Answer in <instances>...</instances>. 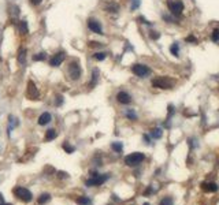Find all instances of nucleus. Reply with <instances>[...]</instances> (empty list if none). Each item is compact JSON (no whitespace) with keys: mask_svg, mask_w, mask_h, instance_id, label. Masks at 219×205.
<instances>
[{"mask_svg":"<svg viewBox=\"0 0 219 205\" xmlns=\"http://www.w3.org/2000/svg\"><path fill=\"white\" fill-rule=\"evenodd\" d=\"M151 193H152V189H151V187H148V189L144 192V194H145V196H148V194H151Z\"/></svg>","mask_w":219,"mask_h":205,"instance_id":"nucleus-37","label":"nucleus"},{"mask_svg":"<svg viewBox=\"0 0 219 205\" xmlns=\"http://www.w3.org/2000/svg\"><path fill=\"white\" fill-rule=\"evenodd\" d=\"M65 58H66L65 52H58V54H55L54 56L51 58L49 64H51L52 67H58V66H60V64H62V62L65 60Z\"/></svg>","mask_w":219,"mask_h":205,"instance_id":"nucleus-10","label":"nucleus"},{"mask_svg":"<svg viewBox=\"0 0 219 205\" xmlns=\"http://www.w3.org/2000/svg\"><path fill=\"white\" fill-rule=\"evenodd\" d=\"M106 56H107L106 52H96V54L93 55V58H95L96 60H104L106 59Z\"/></svg>","mask_w":219,"mask_h":205,"instance_id":"nucleus-24","label":"nucleus"},{"mask_svg":"<svg viewBox=\"0 0 219 205\" xmlns=\"http://www.w3.org/2000/svg\"><path fill=\"white\" fill-rule=\"evenodd\" d=\"M185 40L188 41V43H197V39H196V37L193 36V34H191V36H188V37H186Z\"/></svg>","mask_w":219,"mask_h":205,"instance_id":"nucleus-33","label":"nucleus"},{"mask_svg":"<svg viewBox=\"0 0 219 205\" xmlns=\"http://www.w3.org/2000/svg\"><path fill=\"white\" fill-rule=\"evenodd\" d=\"M108 178H110L108 174L96 175V177H93L92 179H88L86 181V186H100V184H103L107 179H108Z\"/></svg>","mask_w":219,"mask_h":205,"instance_id":"nucleus-7","label":"nucleus"},{"mask_svg":"<svg viewBox=\"0 0 219 205\" xmlns=\"http://www.w3.org/2000/svg\"><path fill=\"white\" fill-rule=\"evenodd\" d=\"M26 95H28V97L30 99V100H37V99H39L40 92H39V89H37L36 84H34L33 81L28 82V92H26Z\"/></svg>","mask_w":219,"mask_h":205,"instance_id":"nucleus-8","label":"nucleus"},{"mask_svg":"<svg viewBox=\"0 0 219 205\" xmlns=\"http://www.w3.org/2000/svg\"><path fill=\"white\" fill-rule=\"evenodd\" d=\"M63 149H65L67 153H73V152H74V148H73V146H70L67 142L63 144Z\"/></svg>","mask_w":219,"mask_h":205,"instance_id":"nucleus-30","label":"nucleus"},{"mask_svg":"<svg viewBox=\"0 0 219 205\" xmlns=\"http://www.w3.org/2000/svg\"><path fill=\"white\" fill-rule=\"evenodd\" d=\"M162 136H163V131H162V129H159V127H155L151 130V137L155 140H159V138H162Z\"/></svg>","mask_w":219,"mask_h":205,"instance_id":"nucleus-16","label":"nucleus"},{"mask_svg":"<svg viewBox=\"0 0 219 205\" xmlns=\"http://www.w3.org/2000/svg\"><path fill=\"white\" fill-rule=\"evenodd\" d=\"M77 204L78 205H90V200L88 197H78L77 198Z\"/></svg>","mask_w":219,"mask_h":205,"instance_id":"nucleus-23","label":"nucleus"},{"mask_svg":"<svg viewBox=\"0 0 219 205\" xmlns=\"http://www.w3.org/2000/svg\"><path fill=\"white\" fill-rule=\"evenodd\" d=\"M97 78H99V70L97 69H93L92 71V80L89 82V88H93L96 85V82H97Z\"/></svg>","mask_w":219,"mask_h":205,"instance_id":"nucleus-18","label":"nucleus"},{"mask_svg":"<svg viewBox=\"0 0 219 205\" xmlns=\"http://www.w3.org/2000/svg\"><path fill=\"white\" fill-rule=\"evenodd\" d=\"M14 194H15L19 200H22L23 203H29V201H32V198H33L32 192H29L25 187H15V189H14Z\"/></svg>","mask_w":219,"mask_h":205,"instance_id":"nucleus-5","label":"nucleus"},{"mask_svg":"<svg viewBox=\"0 0 219 205\" xmlns=\"http://www.w3.org/2000/svg\"><path fill=\"white\" fill-rule=\"evenodd\" d=\"M88 45H89L90 48H101V47H103L100 43H97V41H89Z\"/></svg>","mask_w":219,"mask_h":205,"instance_id":"nucleus-29","label":"nucleus"},{"mask_svg":"<svg viewBox=\"0 0 219 205\" xmlns=\"http://www.w3.org/2000/svg\"><path fill=\"white\" fill-rule=\"evenodd\" d=\"M26 54H28V51H26V48H21L18 52V63L21 64H25L26 63Z\"/></svg>","mask_w":219,"mask_h":205,"instance_id":"nucleus-15","label":"nucleus"},{"mask_svg":"<svg viewBox=\"0 0 219 205\" xmlns=\"http://www.w3.org/2000/svg\"><path fill=\"white\" fill-rule=\"evenodd\" d=\"M58 177H59V178H63V179H66V178H69V174H67V172L59 171V172H58Z\"/></svg>","mask_w":219,"mask_h":205,"instance_id":"nucleus-34","label":"nucleus"},{"mask_svg":"<svg viewBox=\"0 0 219 205\" xmlns=\"http://www.w3.org/2000/svg\"><path fill=\"white\" fill-rule=\"evenodd\" d=\"M2 205H11V204H2Z\"/></svg>","mask_w":219,"mask_h":205,"instance_id":"nucleus-41","label":"nucleus"},{"mask_svg":"<svg viewBox=\"0 0 219 205\" xmlns=\"http://www.w3.org/2000/svg\"><path fill=\"white\" fill-rule=\"evenodd\" d=\"M144 140L147 141V144H149V137H148V136H144Z\"/></svg>","mask_w":219,"mask_h":205,"instance_id":"nucleus-38","label":"nucleus"},{"mask_svg":"<svg viewBox=\"0 0 219 205\" xmlns=\"http://www.w3.org/2000/svg\"><path fill=\"white\" fill-rule=\"evenodd\" d=\"M173 204H174L173 198H171V197H164L162 201H160L159 205H173Z\"/></svg>","mask_w":219,"mask_h":205,"instance_id":"nucleus-26","label":"nucleus"},{"mask_svg":"<svg viewBox=\"0 0 219 205\" xmlns=\"http://www.w3.org/2000/svg\"><path fill=\"white\" fill-rule=\"evenodd\" d=\"M0 203H3V194L0 193Z\"/></svg>","mask_w":219,"mask_h":205,"instance_id":"nucleus-39","label":"nucleus"},{"mask_svg":"<svg viewBox=\"0 0 219 205\" xmlns=\"http://www.w3.org/2000/svg\"><path fill=\"white\" fill-rule=\"evenodd\" d=\"M62 102H63V97H62V96H56V105H58V107H59Z\"/></svg>","mask_w":219,"mask_h":205,"instance_id":"nucleus-35","label":"nucleus"},{"mask_svg":"<svg viewBox=\"0 0 219 205\" xmlns=\"http://www.w3.org/2000/svg\"><path fill=\"white\" fill-rule=\"evenodd\" d=\"M45 54H44V52H40V54H36V55H34V56H33V60L34 62H39V60H45Z\"/></svg>","mask_w":219,"mask_h":205,"instance_id":"nucleus-25","label":"nucleus"},{"mask_svg":"<svg viewBox=\"0 0 219 205\" xmlns=\"http://www.w3.org/2000/svg\"><path fill=\"white\" fill-rule=\"evenodd\" d=\"M88 28H89L90 32H93L96 34H103V29H101V25L97 19H88Z\"/></svg>","mask_w":219,"mask_h":205,"instance_id":"nucleus-9","label":"nucleus"},{"mask_svg":"<svg viewBox=\"0 0 219 205\" xmlns=\"http://www.w3.org/2000/svg\"><path fill=\"white\" fill-rule=\"evenodd\" d=\"M126 116L130 119V121H136L137 119V115H136V112H134L133 110H127L126 111Z\"/></svg>","mask_w":219,"mask_h":205,"instance_id":"nucleus-28","label":"nucleus"},{"mask_svg":"<svg viewBox=\"0 0 219 205\" xmlns=\"http://www.w3.org/2000/svg\"><path fill=\"white\" fill-rule=\"evenodd\" d=\"M167 7H168V11H170L174 17H179L183 11V3L181 2V0H168Z\"/></svg>","mask_w":219,"mask_h":205,"instance_id":"nucleus-3","label":"nucleus"},{"mask_svg":"<svg viewBox=\"0 0 219 205\" xmlns=\"http://www.w3.org/2000/svg\"><path fill=\"white\" fill-rule=\"evenodd\" d=\"M211 40L214 41V43H219V29H215V30L212 32V34H211Z\"/></svg>","mask_w":219,"mask_h":205,"instance_id":"nucleus-27","label":"nucleus"},{"mask_svg":"<svg viewBox=\"0 0 219 205\" xmlns=\"http://www.w3.org/2000/svg\"><path fill=\"white\" fill-rule=\"evenodd\" d=\"M149 37H151L152 40H157V39L160 37V34L157 33V32H151V33H149Z\"/></svg>","mask_w":219,"mask_h":205,"instance_id":"nucleus-32","label":"nucleus"},{"mask_svg":"<svg viewBox=\"0 0 219 205\" xmlns=\"http://www.w3.org/2000/svg\"><path fill=\"white\" fill-rule=\"evenodd\" d=\"M41 2H43V0H30V3H32L33 6H39Z\"/></svg>","mask_w":219,"mask_h":205,"instance_id":"nucleus-36","label":"nucleus"},{"mask_svg":"<svg viewBox=\"0 0 219 205\" xmlns=\"http://www.w3.org/2000/svg\"><path fill=\"white\" fill-rule=\"evenodd\" d=\"M104 8H106V11H108V13H118L119 4L115 2H107L106 4H104Z\"/></svg>","mask_w":219,"mask_h":205,"instance_id":"nucleus-13","label":"nucleus"},{"mask_svg":"<svg viewBox=\"0 0 219 205\" xmlns=\"http://www.w3.org/2000/svg\"><path fill=\"white\" fill-rule=\"evenodd\" d=\"M201 189L206 193H215L218 192V184L215 182H203L201 183Z\"/></svg>","mask_w":219,"mask_h":205,"instance_id":"nucleus-11","label":"nucleus"},{"mask_svg":"<svg viewBox=\"0 0 219 205\" xmlns=\"http://www.w3.org/2000/svg\"><path fill=\"white\" fill-rule=\"evenodd\" d=\"M111 148H112V151L118 152V153H121L122 149H123V145H122L121 142H112L111 144Z\"/></svg>","mask_w":219,"mask_h":205,"instance_id":"nucleus-22","label":"nucleus"},{"mask_svg":"<svg viewBox=\"0 0 219 205\" xmlns=\"http://www.w3.org/2000/svg\"><path fill=\"white\" fill-rule=\"evenodd\" d=\"M51 121H52L51 114H49V112H44V114L40 115V118H39V125L40 126H45V125H48Z\"/></svg>","mask_w":219,"mask_h":205,"instance_id":"nucleus-14","label":"nucleus"},{"mask_svg":"<svg viewBox=\"0 0 219 205\" xmlns=\"http://www.w3.org/2000/svg\"><path fill=\"white\" fill-rule=\"evenodd\" d=\"M174 80L168 77H157L152 80V86L157 88V89H171L174 86Z\"/></svg>","mask_w":219,"mask_h":205,"instance_id":"nucleus-2","label":"nucleus"},{"mask_svg":"<svg viewBox=\"0 0 219 205\" xmlns=\"http://www.w3.org/2000/svg\"><path fill=\"white\" fill-rule=\"evenodd\" d=\"M69 75H70V80H73V81L80 80V77H81V67H80V64H78L77 60L70 62V64H69Z\"/></svg>","mask_w":219,"mask_h":205,"instance_id":"nucleus-6","label":"nucleus"},{"mask_svg":"<svg viewBox=\"0 0 219 205\" xmlns=\"http://www.w3.org/2000/svg\"><path fill=\"white\" fill-rule=\"evenodd\" d=\"M11 15L13 17H17V15H19V8L17 7V6H11Z\"/></svg>","mask_w":219,"mask_h":205,"instance_id":"nucleus-31","label":"nucleus"},{"mask_svg":"<svg viewBox=\"0 0 219 205\" xmlns=\"http://www.w3.org/2000/svg\"><path fill=\"white\" fill-rule=\"evenodd\" d=\"M145 160V155L141 153V152H134V153H130L125 157V164L129 167H136L138 164H141Z\"/></svg>","mask_w":219,"mask_h":205,"instance_id":"nucleus-1","label":"nucleus"},{"mask_svg":"<svg viewBox=\"0 0 219 205\" xmlns=\"http://www.w3.org/2000/svg\"><path fill=\"white\" fill-rule=\"evenodd\" d=\"M19 32H21L22 34H26L29 32V29H28V22L26 20H21L19 22Z\"/></svg>","mask_w":219,"mask_h":205,"instance_id":"nucleus-21","label":"nucleus"},{"mask_svg":"<svg viewBox=\"0 0 219 205\" xmlns=\"http://www.w3.org/2000/svg\"><path fill=\"white\" fill-rule=\"evenodd\" d=\"M56 130L55 129H49V130H47V134H45V141H52V140L56 138Z\"/></svg>","mask_w":219,"mask_h":205,"instance_id":"nucleus-17","label":"nucleus"},{"mask_svg":"<svg viewBox=\"0 0 219 205\" xmlns=\"http://www.w3.org/2000/svg\"><path fill=\"white\" fill-rule=\"evenodd\" d=\"M170 52L171 55H174V56H179V45H178V43H174L173 45L170 47Z\"/></svg>","mask_w":219,"mask_h":205,"instance_id":"nucleus-20","label":"nucleus"},{"mask_svg":"<svg viewBox=\"0 0 219 205\" xmlns=\"http://www.w3.org/2000/svg\"><path fill=\"white\" fill-rule=\"evenodd\" d=\"M144 205H149V203H145V204H144Z\"/></svg>","mask_w":219,"mask_h":205,"instance_id":"nucleus-40","label":"nucleus"},{"mask_svg":"<svg viewBox=\"0 0 219 205\" xmlns=\"http://www.w3.org/2000/svg\"><path fill=\"white\" fill-rule=\"evenodd\" d=\"M49 200H51V194H48V193H44V194L40 196V198H39V204H40V205H44V204L48 203Z\"/></svg>","mask_w":219,"mask_h":205,"instance_id":"nucleus-19","label":"nucleus"},{"mask_svg":"<svg viewBox=\"0 0 219 205\" xmlns=\"http://www.w3.org/2000/svg\"><path fill=\"white\" fill-rule=\"evenodd\" d=\"M131 71H133L134 75H137V77H140V78H145V77H148V75L151 74L149 67L145 66V64H141V63L134 64V66L131 67Z\"/></svg>","mask_w":219,"mask_h":205,"instance_id":"nucleus-4","label":"nucleus"},{"mask_svg":"<svg viewBox=\"0 0 219 205\" xmlns=\"http://www.w3.org/2000/svg\"><path fill=\"white\" fill-rule=\"evenodd\" d=\"M116 100L121 102V104H130V102H131V97H130L129 93L119 92L118 95H116Z\"/></svg>","mask_w":219,"mask_h":205,"instance_id":"nucleus-12","label":"nucleus"}]
</instances>
